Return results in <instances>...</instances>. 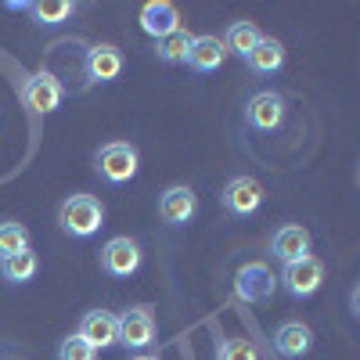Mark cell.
<instances>
[{
  "label": "cell",
  "instance_id": "6da1fadb",
  "mask_svg": "<svg viewBox=\"0 0 360 360\" xmlns=\"http://www.w3.org/2000/svg\"><path fill=\"white\" fill-rule=\"evenodd\" d=\"M58 227H62L69 238H94L105 227V205L98 195L76 191L69 195L62 205H58Z\"/></svg>",
  "mask_w": 360,
  "mask_h": 360
},
{
  "label": "cell",
  "instance_id": "7a4b0ae2",
  "mask_svg": "<svg viewBox=\"0 0 360 360\" xmlns=\"http://www.w3.org/2000/svg\"><path fill=\"white\" fill-rule=\"evenodd\" d=\"M141 169V155L130 141H108L94 152V173L105 184H127Z\"/></svg>",
  "mask_w": 360,
  "mask_h": 360
},
{
  "label": "cell",
  "instance_id": "3957f363",
  "mask_svg": "<svg viewBox=\"0 0 360 360\" xmlns=\"http://www.w3.org/2000/svg\"><path fill=\"white\" fill-rule=\"evenodd\" d=\"M62 98H65V86L58 83L54 72H33L25 83H22V105L33 112V115H51L54 108H62Z\"/></svg>",
  "mask_w": 360,
  "mask_h": 360
},
{
  "label": "cell",
  "instance_id": "277c9868",
  "mask_svg": "<svg viewBox=\"0 0 360 360\" xmlns=\"http://www.w3.org/2000/svg\"><path fill=\"white\" fill-rule=\"evenodd\" d=\"M281 288L292 295V299H310L321 285H324V263L317 256H303V259H292L285 263L281 270Z\"/></svg>",
  "mask_w": 360,
  "mask_h": 360
},
{
  "label": "cell",
  "instance_id": "5b68a950",
  "mask_svg": "<svg viewBox=\"0 0 360 360\" xmlns=\"http://www.w3.org/2000/svg\"><path fill=\"white\" fill-rule=\"evenodd\" d=\"M101 270L108 278H130V274H137L141 270V263H144V252H141V245L134 242V238H127V234H119V238H112V242H105V249H101Z\"/></svg>",
  "mask_w": 360,
  "mask_h": 360
},
{
  "label": "cell",
  "instance_id": "8992f818",
  "mask_svg": "<svg viewBox=\"0 0 360 360\" xmlns=\"http://www.w3.org/2000/svg\"><path fill=\"white\" fill-rule=\"evenodd\" d=\"M285 115H288V105H285V98L278 94V90H259V94H252L245 101V119H249L252 130H263V134L281 130Z\"/></svg>",
  "mask_w": 360,
  "mask_h": 360
},
{
  "label": "cell",
  "instance_id": "52a82bcc",
  "mask_svg": "<svg viewBox=\"0 0 360 360\" xmlns=\"http://www.w3.org/2000/svg\"><path fill=\"white\" fill-rule=\"evenodd\" d=\"M115 321H119V346L148 349L155 342V314L148 307H130L123 314H115Z\"/></svg>",
  "mask_w": 360,
  "mask_h": 360
},
{
  "label": "cell",
  "instance_id": "ba28073f",
  "mask_svg": "<svg viewBox=\"0 0 360 360\" xmlns=\"http://www.w3.org/2000/svg\"><path fill=\"white\" fill-rule=\"evenodd\" d=\"M278 288V278H274V270H270L266 263H245V266H238V274H234V292L242 303H266L270 295H274Z\"/></svg>",
  "mask_w": 360,
  "mask_h": 360
},
{
  "label": "cell",
  "instance_id": "9c48e42d",
  "mask_svg": "<svg viewBox=\"0 0 360 360\" xmlns=\"http://www.w3.org/2000/svg\"><path fill=\"white\" fill-rule=\"evenodd\" d=\"M224 209L231 217H252L259 213V205H263V184L252 176H231L227 184H224V195H220Z\"/></svg>",
  "mask_w": 360,
  "mask_h": 360
},
{
  "label": "cell",
  "instance_id": "30bf717a",
  "mask_svg": "<svg viewBox=\"0 0 360 360\" xmlns=\"http://www.w3.org/2000/svg\"><path fill=\"white\" fill-rule=\"evenodd\" d=\"M198 217V195L188 184H169L159 195V220L166 227H184Z\"/></svg>",
  "mask_w": 360,
  "mask_h": 360
},
{
  "label": "cell",
  "instance_id": "8fae6325",
  "mask_svg": "<svg viewBox=\"0 0 360 360\" xmlns=\"http://www.w3.org/2000/svg\"><path fill=\"white\" fill-rule=\"evenodd\" d=\"M83 72L90 83H112L123 76V51L115 44H94L83 54Z\"/></svg>",
  "mask_w": 360,
  "mask_h": 360
},
{
  "label": "cell",
  "instance_id": "7c38bea8",
  "mask_svg": "<svg viewBox=\"0 0 360 360\" xmlns=\"http://www.w3.org/2000/svg\"><path fill=\"white\" fill-rule=\"evenodd\" d=\"M90 349H112L115 342H119V321H115V314H108V310H86L83 314V321H79V332H76Z\"/></svg>",
  "mask_w": 360,
  "mask_h": 360
},
{
  "label": "cell",
  "instance_id": "4fadbf2b",
  "mask_svg": "<svg viewBox=\"0 0 360 360\" xmlns=\"http://www.w3.org/2000/svg\"><path fill=\"white\" fill-rule=\"evenodd\" d=\"M310 245H314V238L303 224H281L274 234H270V252H274V259H281V263L310 256Z\"/></svg>",
  "mask_w": 360,
  "mask_h": 360
},
{
  "label": "cell",
  "instance_id": "5bb4252c",
  "mask_svg": "<svg viewBox=\"0 0 360 360\" xmlns=\"http://www.w3.org/2000/svg\"><path fill=\"white\" fill-rule=\"evenodd\" d=\"M274 349L285 356V360H299L314 349V328L303 324V321H281L274 328Z\"/></svg>",
  "mask_w": 360,
  "mask_h": 360
},
{
  "label": "cell",
  "instance_id": "9a60e30c",
  "mask_svg": "<svg viewBox=\"0 0 360 360\" xmlns=\"http://www.w3.org/2000/svg\"><path fill=\"white\" fill-rule=\"evenodd\" d=\"M227 62V51H224V40L220 37H195L191 47H188V58L184 65L195 69V72H217L220 65Z\"/></svg>",
  "mask_w": 360,
  "mask_h": 360
},
{
  "label": "cell",
  "instance_id": "2e32d148",
  "mask_svg": "<svg viewBox=\"0 0 360 360\" xmlns=\"http://www.w3.org/2000/svg\"><path fill=\"white\" fill-rule=\"evenodd\" d=\"M141 29L152 40H162V37L173 33V29H180V11L169 4V0H152V4L141 8Z\"/></svg>",
  "mask_w": 360,
  "mask_h": 360
},
{
  "label": "cell",
  "instance_id": "e0dca14e",
  "mask_svg": "<svg viewBox=\"0 0 360 360\" xmlns=\"http://www.w3.org/2000/svg\"><path fill=\"white\" fill-rule=\"evenodd\" d=\"M245 65H249L252 72H259V76L278 72V69L285 65V47H281V40H274V37H259V44L245 54Z\"/></svg>",
  "mask_w": 360,
  "mask_h": 360
},
{
  "label": "cell",
  "instance_id": "ac0fdd59",
  "mask_svg": "<svg viewBox=\"0 0 360 360\" xmlns=\"http://www.w3.org/2000/svg\"><path fill=\"white\" fill-rule=\"evenodd\" d=\"M29 15H33L37 25L54 29V25H65L76 15V4H69V0H29Z\"/></svg>",
  "mask_w": 360,
  "mask_h": 360
},
{
  "label": "cell",
  "instance_id": "d6986e66",
  "mask_svg": "<svg viewBox=\"0 0 360 360\" xmlns=\"http://www.w3.org/2000/svg\"><path fill=\"white\" fill-rule=\"evenodd\" d=\"M259 29H256V22H231L227 25V33H224V51L227 54H238V58H245L256 44H259Z\"/></svg>",
  "mask_w": 360,
  "mask_h": 360
},
{
  "label": "cell",
  "instance_id": "ffe728a7",
  "mask_svg": "<svg viewBox=\"0 0 360 360\" xmlns=\"http://www.w3.org/2000/svg\"><path fill=\"white\" fill-rule=\"evenodd\" d=\"M37 270H40V259H37L33 249H25L11 259H0V274H4L8 285H29L37 278Z\"/></svg>",
  "mask_w": 360,
  "mask_h": 360
},
{
  "label": "cell",
  "instance_id": "44dd1931",
  "mask_svg": "<svg viewBox=\"0 0 360 360\" xmlns=\"http://www.w3.org/2000/svg\"><path fill=\"white\" fill-rule=\"evenodd\" d=\"M191 33L188 29H173L169 37H162V40H155V58L162 65H176V62H184L188 58V47H191Z\"/></svg>",
  "mask_w": 360,
  "mask_h": 360
},
{
  "label": "cell",
  "instance_id": "7402d4cb",
  "mask_svg": "<svg viewBox=\"0 0 360 360\" xmlns=\"http://www.w3.org/2000/svg\"><path fill=\"white\" fill-rule=\"evenodd\" d=\"M25 249H29V231L18 220L0 224V259H11V256H18Z\"/></svg>",
  "mask_w": 360,
  "mask_h": 360
},
{
  "label": "cell",
  "instance_id": "603a6c76",
  "mask_svg": "<svg viewBox=\"0 0 360 360\" xmlns=\"http://www.w3.org/2000/svg\"><path fill=\"white\" fill-rule=\"evenodd\" d=\"M213 356H217V360H259L256 346L245 342V339H220Z\"/></svg>",
  "mask_w": 360,
  "mask_h": 360
},
{
  "label": "cell",
  "instance_id": "cb8c5ba5",
  "mask_svg": "<svg viewBox=\"0 0 360 360\" xmlns=\"http://www.w3.org/2000/svg\"><path fill=\"white\" fill-rule=\"evenodd\" d=\"M98 353L90 349L79 335H65L62 342H58V360H94Z\"/></svg>",
  "mask_w": 360,
  "mask_h": 360
},
{
  "label": "cell",
  "instance_id": "d4e9b609",
  "mask_svg": "<svg viewBox=\"0 0 360 360\" xmlns=\"http://www.w3.org/2000/svg\"><path fill=\"white\" fill-rule=\"evenodd\" d=\"M8 11H29V0H8Z\"/></svg>",
  "mask_w": 360,
  "mask_h": 360
},
{
  "label": "cell",
  "instance_id": "484cf974",
  "mask_svg": "<svg viewBox=\"0 0 360 360\" xmlns=\"http://www.w3.org/2000/svg\"><path fill=\"white\" fill-rule=\"evenodd\" d=\"M130 360H159V356H152V353H137V356H130Z\"/></svg>",
  "mask_w": 360,
  "mask_h": 360
}]
</instances>
